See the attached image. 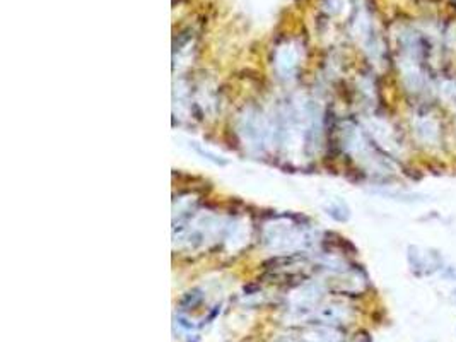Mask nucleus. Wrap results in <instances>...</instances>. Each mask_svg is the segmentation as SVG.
<instances>
[{
  "label": "nucleus",
  "instance_id": "f257e3e1",
  "mask_svg": "<svg viewBox=\"0 0 456 342\" xmlns=\"http://www.w3.org/2000/svg\"><path fill=\"white\" fill-rule=\"evenodd\" d=\"M415 132L424 144L437 146L441 141V128L436 118L431 113L419 115L415 118Z\"/></svg>",
  "mask_w": 456,
  "mask_h": 342
}]
</instances>
